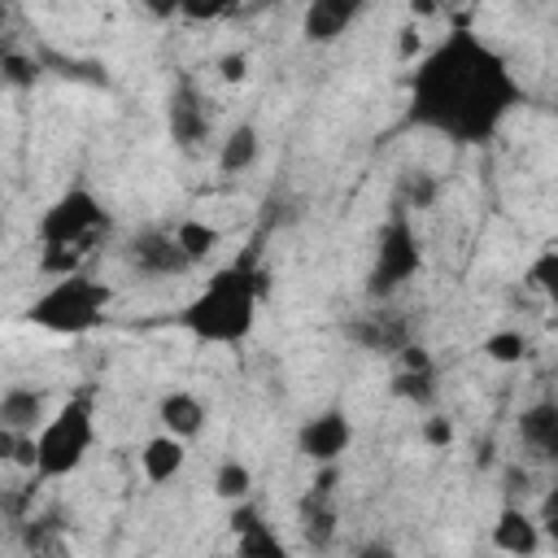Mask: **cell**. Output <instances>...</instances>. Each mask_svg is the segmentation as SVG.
<instances>
[{
  "label": "cell",
  "instance_id": "4fadbf2b",
  "mask_svg": "<svg viewBox=\"0 0 558 558\" xmlns=\"http://www.w3.org/2000/svg\"><path fill=\"white\" fill-rule=\"evenodd\" d=\"M231 532H235V554H244V558H283L288 554V545L270 532V523L262 519V510L248 497L231 510Z\"/></svg>",
  "mask_w": 558,
  "mask_h": 558
},
{
  "label": "cell",
  "instance_id": "5bb4252c",
  "mask_svg": "<svg viewBox=\"0 0 558 558\" xmlns=\"http://www.w3.org/2000/svg\"><path fill=\"white\" fill-rule=\"evenodd\" d=\"M157 423H161V432H170L179 440H196L205 427V401L187 388H174L157 401Z\"/></svg>",
  "mask_w": 558,
  "mask_h": 558
},
{
  "label": "cell",
  "instance_id": "e0dca14e",
  "mask_svg": "<svg viewBox=\"0 0 558 558\" xmlns=\"http://www.w3.org/2000/svg\"><path fill=\"white\" fill-rule=\"evenodd\" d=\"M183 462H187V440H179L170 432L144 440V449H140V466H144L148 484H170L183 471Z\"/></svg>",
  "mask_w": 558,
  "mask_h": 558
},
{
  "label": "cell",
  "instance_id": "44dd1931",
  "mask_svg": "<svg viewBox=\"0 0 558 558\" xmlns=\"http://www.w3.org/2000/svg\"><path fill=\"white\" fill-rule=\"evenodd\" d=\"M96 248V240H74V244H39V270L44 275H74V270H83V262H87V253Z\"/></svg>",
  "mask_w": 558,
  "mask_h": 558
},
{
  "label": "cell",
  "instance_id": "ba28073f",
  "mask_svg": "<svg viewBox=\"0 0 558 558\" xmlns=\"http://www.w3.org/2000/svg\"><path fill=\"white\" fill-rule=\"evenodd\" d=\"M336 462H323L318 466V480L310 484V493L301 497V536L310 549H327L336 541Z\"/></svg>",
  "mask_w": 558,
  "mask_h": 558
},
{
  "label": "cell",
  "instance_id": "cb8c5ba5",
  "mask_svg": "<svg viewBox=\"0 0 558 558\" xmlns=\"http://www.w3.org/2000/svg\"><path fill=\"white\" fill-rule=\"evenodd\" d=\"M392 392L397 397H405V401H418V405H427L432 397H436V388H432V366H423V371H397V379H392Z\"/></svg>",
  "mask_w": 558,
  "mask_h": 558
},
{
  "label": "cell",
  "instance_id": "3957f363",
  "mask_svg": "<svg viewBox=\"0 0 558 558\" xmlns=\"http://www.w3.org/2000/svg\"><path fill=\"white\" fill-rule=\"evenodd\" d=\"M113 292L109 283L92 279L87 270H74V275H57L52 288H44L31 305H26V323L52 331V336H87L105 323V310H109Z\"/></svg>",
  "mask_w": 558,
  "mask_h": 558
},
{
  "label": "cell",
  "instance_id": "6da1fadb",
  "mask_svg": "<svg viewBox=\"0 0 558 558\" xmlns=\"http://www.w3.org/2000/svg\"><path fill=\"white\" fill-rule=\"evenodd\" d=\"M519 105L523 87L506 57L471 31H453L410 74L405 118L453 144H488Z\"/></svg>",
  "mask_w": 558,
  "mask_h": 558
},
{
  "label": "cell",
  "instance_id": "1f68e13d",
  "mask_svg": "<svg viewBox=\"0 0 558 558\" xmlns=\"http://www.w3.org/2000/svg\"><path fill=\"white\" fill-rule=\"evenodd\" d=\"M440 9V0H410V13L414 17H427V13H436Z\"/></svg>",
  "mask_w": 558,
  "mask_h": 558
},
{
  "label": "cell",
  "instance_id": "7c38bea8",
  "mask_svg": "<svg viewBox=\"0 0 558 558\" xmlns=\"http://www.w3.org/2000/svg\"><path fill=\"white\" fill-rule=\"evenodd\" d=\"M344 336H349L353 344H362L366 353H401V349L410 344V327H405V318L392 314V310H375V314L353 318V323L344 327Z\"/></svg>",
  "mask_w": 558,
  "mask_h": 558
},
{
  "label": "cell",
  "instance_id": "8fae6325",
  "mask_svg": "<svg viewBox=\"0 0 558 558\" xmlns=\"http://www.w3.org/2000/svg\"><path fill=\"white\" fill-rule=\"evenodd\" d=\"M362 13H366V0H310L301 13V35L310 44H336Z\"/></svg>",
  "mask_w": 558,
  "mask_h": 558
},
{
  "label": "cell",
  "instance_id": "83f0119b",
  "mask_svg": "<svg viewBox=\"0 0 558 558\" xmlns=\"http://www.w3.org/2000/svg\"><path fill=\"white\" fill-rule=\"evenodd\" d=\"M423 440H427L432 449H445V445H453V423H449V418H440V414L423 418Z\"/></svg>",
  "mask_w": 558,
  "mask_h": 558
},
{
  "label": "cell",
  "instance_id": "52a82bcc",
  "mask_svg": "<svg viewBox=\"0 0 558 558\" xmlns=\"http://www.w3.org/2000/svg\"><path fill=\"white\" fill-rule=\"evenodd\" d=\"M126 266L140 270V275H148V279H174V275L192 270L187 253L179 248L174 231H166V227H144V231H135V235L126 240Z\"/></svg>",
  "mask_w": 558,
  "mask_h": 558
},
{
  "label": "cell",
  "instance_id": "4316f807",
  "mask_svg": "<svg viewBox=\"0 0 558 558\" xmlns=\"http://www.w3.org/2000/svg\"><path fill=\"white\" fill-rule=\"evenodd\" d=\"M405 196H410V205H405V209H427V205L436 201V179L418 170V174L410 179V192H405Z\"/></svg>",
  "mask_w": 558,
  "mask_h": 558
},
{
  "label": "cell",
  "instance_id": "ac0fdd59",
  "mask_svg": "<svg viewBox=\"0 0 558 558\" xmlns=\"http://www.w3.org/2000/svg\"><path fill=\"white\" fill-rule=\"evenodd\" d=\"M519 440L541 453V458H558V405L554 401H536L519 414Z\"/></svg>",
  "mask_w": 558,
  "mask_h": 558
},
{
  "label": "cell",
  "instance_id": "603a6c76",
  "mask_svg": "<svg viewBox=\"0 0 558 558\" xmlns=\"http://www.w3.org/2000/svg\"><path fill=\"white\" fill-rule=\"evenodd\" d=\"M523 353H527L523 331H493V336L484 340V357H488V362L510 366V362H523Z\"/></svg>",
  "mask_w": 558,
  "mask_h": 558
},
{
  "label": "cell",
  "instance_id": "7402d4cb",
  "mask_svg": "<svg viewBox=\"0 0 558 558\" xmlns=\"http://www.w3.org/2000/svg\"><path fill=\"white\" fill-rule=\"evenodd\" d=\"M248 488H253V471H248L240 458H222L218 471H214V493H218L222 501H244Z\"/></svg>",
  "mask_w": 558,
  "mask_h": 558
},
{
  "label": "cell",
  "instance_id": "7a4b0ae2",
  "mask_svg": "<svg viewBox=\"0 0 558 558\" xmlns=\"http://www.w3.org/2000/svg\"><path fill=\"white\" fill-rule=\"evenodd\" d=\"M262 279L240 262L209 275V283L179 310V327L201 344H244L257 323Z\"/></svg>",
  "mask_w": 558,
  "mask_h": 558
},
{
  "label": "cell",
  "instance_id": "484cf974",
  "mask_svg": "<svg viewBox=\"0 0 558 558\" xmlns=\"http://www.w3.org/2000/svg\"><path fill=\"white\" fill-rule=\"evenodd\" d=\"M554 279H558V253H554V248H545V253L532 262L527 283H532L536 292H554Z\"/></svg>",
  "mask_w": 558,
  "mask_h": 558
},
{
  "label": "cell",
  "instance_id": "d4e9b609",
  "mask_svg": "<svg viewBox=\"0 0 558 558\" xmlns=\"http://www.w3.org/2000/svg\"><path fill=\"white\" fill-rule=\"evenodd\" d=\"M235 9V0H179V17L187 22H218Z\"/></svg>",
  "mask_w": 558,
  "mask_h": 558
},
{
  "label": "cell",
  "instance_id": "2e32d148",
  "mask_svg": "<svg viewBox=\"0 0 558 558\" xmlns=\"http://www.w3.org/2000/svg\"><path fill=\"white\" fill-rule=\"evenodd\" d=\"M493 549L519 554V558L536 554V549H541V523H536L527 510L506 506V510L497 514V523H493Z\"/></svg>",
  "mask_w": 558,
  "mask_h": 558
},
{
  "label": "cell",
  "instance_id": "9c48e42d",
  "mask_svg": "<svg viewBox=\"0 0 558 558\" xmlns=\"http://www.w3.org/2000/svg\"><path fill=\"white\" fill-rule=\"evenodd\" d=\"M166 126H170V140H174L179 148H196V144L209 140L214 113H209L201 87H196L187 74L174 83V92H170V100H166Z\"/></svg>",
  "mask_w": 558,
  "mask_h": 558
},
{
  "label": "cell",
  "instance_id": "d6a6232c",
  "mask_svg": "<svg viewBox=\"0 0 558 558\" xmlns=\"http://www.w3.org/2000/svg\"><path fill=\"white\" fill-rule=\"evenodd\" d=\"M0 231H4V222H0Z\"/></svg>",
  "mask_w": 558,
  "mask_h": 558
},
{
  "label": "cell",
  "instance_id": "8992f818",
  "mask_svg": "<svg viewBox=\"0 0 558 558\" xmlns=\"http://www.w3.org/2000/svg\"><path fill=\"white\" fill-rule=\"evenodd\" d=\"M39 244H74V240H100L109 231V214L96 201L92 187L74 183L65 187L44 214H39Z\"/></svg>",
  "mask_w": 558,
  "mask_h": 558
},
{
  "label": "cell",
  "instance_id": "9a60e30c",
  "mask_svg": "<svg viewBox=\"0 0 558 558\" xmlns=\"http://www.w3.org/2000/svg\"><path fill=\"white\" fill-rule=\"evenodd\" d=\"M48 418V392L31 388V384H13L0 392V427L13 432H39V423Z\"/></svg>",
  "mask_w": 558,
  "mask_h": 558
},
{
  "label": "cell",
  "instance_id": "f546056e",
  "mask_svg": "<svg viewBox=\"0 0 558 558\" xmlns=\"http://www.w3.org/2000/svg\"><path fill=\"white\" fill-rule=\"evenodd\" d=\"M218 74H222L227 83H244V78H248V52H227V57L218 61Z\"/></svg>",
  "mask_w": 558,
  "mask_h": 558
},
{
  "label": "cell",
  "instance_id": "4dcf8cb0",
  "mask_svg": "<svg viewBox=\"0 0 558 558\" xmlns=\"http://www.w3.org/2000/svg\"><path fill=\"white\" fill-rule=\"evenodd\" d=\"M153 22H170V17H179V0H135Z\"/></svg>",
  "mask_w": 558,
  "mask_h": 558
},
{
  "label": "cell",
  "instance_id": "30bf717a",
  "mask_svg": "<svg viewBox=\"0 0 558 558\" xmlns=\"http://www.w3.org/2000/svg\"><path fill=\"white\" fill-rule=\"evenodd\" d=\"M349 445H353V423H349V414H344L340 405L318 410V414L305 418L301 432H296V449H301L314 466H323V462H340Z\"/></svg>",
  "mask_w": 558,
  "mask_h": 558
},
{
  "label": "cell",
  "instance_id": "ffe728a7",
  "mask_svg": "<svg viewBox=\"0 0 558 558\" xmlns=\"http://www.w3.org/2000/svg\"><path fill=\"white\" fill-rule=\"evenodd\" d=\"M170 231H174V240H179V248L187 253L192 266H201V262L222 244V231L209 227V222H201V218H179Z\"/></svg>",
  "mask_w": 558,
  "mask_h": 558
},
{
  "label": "cell",
  "instance_id": "5b68a950",
  "mask_svg": "<svg viewBox=\"0 0 558 558\" xmlns=\"http://www.w3.org/2000/svg\"><path fill=\"white\" fill-rule=\"evenodd\" d=\"M423 270V244L414 235V222H410V209L397 205L384 227L375 231V262H371V275H366V292L375 301L401 292L414 275Z\"/></svg>",
  "mask_w": 558,
  "mask_h": 558
},
{
  "label": "cell",
  "instance_id": "d6986e66",
  "mask_svg": "<svg viewBox=\"0 0 558 558\" xmlns=\"http://www.w3.org/2000/svg\"><path fill=\"white\" fill-rule=\"evenodd\" d=\"M257 157H262V135H257L253 122H240V126L227 131V140L218 148V170L222 174H244L248 166H257Z\"/></svg>",
  "mask_w": 558,
  "mask_h": 558
},
{
  "label": "cell",
  "instance_id": "277c9868",
  "mask_svg": "<svg viewBox=\"0 0 558 558\" xmlns=\"http://www.w3.org/2000/svg\"><path fill=\"white\" fill-rule=\"evenodd\" d=\"M92 445H96V410H92V397L78 392L57 414H48L39 423L31 475L35 480H65L87 462Z\"/></svg>",
  "mask_w": 558,
  "mask_h": 558
},
{
  "label": "cell",
  "instance_id": "f1b7e54d",
  "mask_svg": "<svg viewBox=\"0 0 558 558\" xmlns=\"http://www.w3.org/2000/svg\"><path fill=\"white\" fill-rule=\"evenodd\" d=\"M0 74L9 83H35V65L22 61V57H9V52H0Z\"/></svg>",
  "mask_w": 558,
  "mask_h": 558
}]
</instances>
